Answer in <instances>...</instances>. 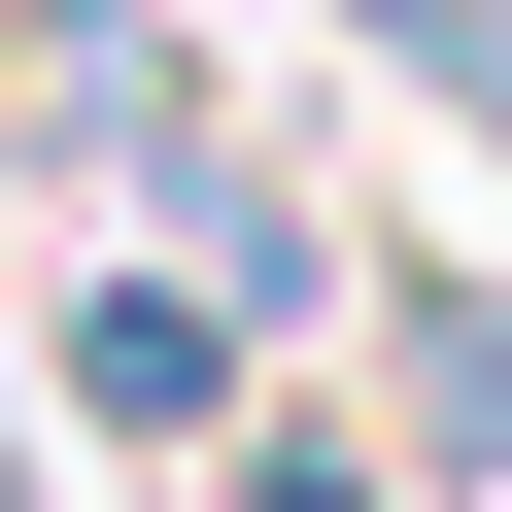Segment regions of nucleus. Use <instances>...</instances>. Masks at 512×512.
Returning a JSON list of instances; mask_svg holds the SVG:
<instances>
[]
</instances>
